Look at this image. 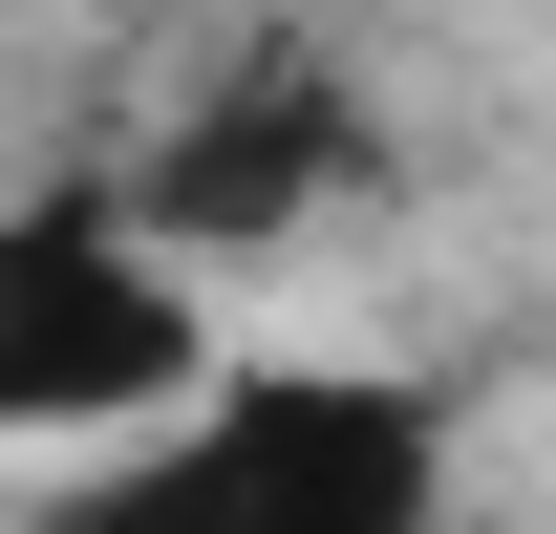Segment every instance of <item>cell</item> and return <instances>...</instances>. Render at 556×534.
Masks as SVG:
<instances>
[{
  "instance_id": "obj_1",
  "label": "cell",
  "mask_w": 556,
  "mask_h": 534,
  "mask_svg": "<svg viewBox=\"0 0 556 534\" xmlns=\"http://www.w3.org/2000/svg\"><path fill=\"white\" fill-rule=\"evenodd\" d=\"M428 492H450V428L407 385L278 364V385H214L150 470H86L43 534H428Z\"/></svg>"
},
{
  "instance_id": "obj_3",
  "label": "cell",
  "mask_w": 556,
  "mask_h": 534,
  "mask_svg": "<svg viewBox=\"0 0 556 534\" xmlns=\"http://www.w3.org/2000/svg\"><path fill=\"white\" fill-rule=\"evenodd\" d=\"M343 171V86H300V65H257L214 129H172V171H150V236L193 257V236H278V214Z\"/></svg>"
},
{
  "instance_id": "obj_2",
  "label": "cell",
  "mask_w": 556,
  "mask_h": 534,
  "mask_svg": "<svg viewBox=\"0 0 556 534\" xmlns=\"http://www.w3.org/2000/svg\"><path fill=\"white\" fill-rule=\"evenodd\" d=\"M193 385V300H172V236L108 193H43L0 236V428L65 449V428H129V406Z\"/></svg>"
}]
</instances>
